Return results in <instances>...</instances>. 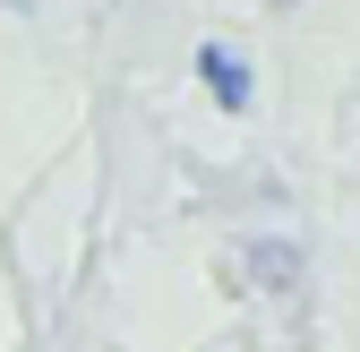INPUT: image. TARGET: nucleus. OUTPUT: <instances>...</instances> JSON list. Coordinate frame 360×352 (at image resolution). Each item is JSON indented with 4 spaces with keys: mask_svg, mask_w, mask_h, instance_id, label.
<instances>
[{
    "mask_svg": "<svg viewBox=\"0 0 360 352\" xmlns=\"http://www.w3.org/2000/svg\"><path fill=\"white\" fill-rule=\"evenodd\" d=\"M9 9H18V18H26V9H34V0H9Z\"/></svg>",
    "mask_w": 360,
    "mask_h": 352,
    "instance_id": "obj_3",
    "label": "nucleus"
},
{
    "mask_svg": "<svg viewBox=\"0 0 360 352\" xmlns=\"http://www.w3.org/2000/svg\"><path fill=\"white\" fill-rule=\"evenodd\" d=\"M249 275L275 284V292H292V284H300V249H292V241H257V249H249Z\"/></svg>",
    "mask_w": 360,
    "mask_h": 352,
    "instance_id": "obj_2",
    "label": "nucleus"
},
{
    "mask_svg": "<svg viewBox=\"0 0 360 352\" xmlns=\"http://www.w3.org/2000/svg\"><path fill=\"white\" fill-rule=\"evenodd\" d=\"M198 77H206V95L223 112H249V61L232 52V43H198Z\"/></svg>",
    "mask_w": 360,
    "mask_h": 352,
    "instance_id": "obj_1",
    "label": "nucleus"
}]
</instances>
